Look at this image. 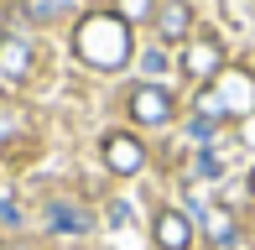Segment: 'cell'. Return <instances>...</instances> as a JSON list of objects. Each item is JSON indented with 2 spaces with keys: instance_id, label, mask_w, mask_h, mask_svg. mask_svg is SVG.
I'll return each mask as SVG.
<instances>
[{
  "instance_id": "5",
  "label": "cell",
  "mask_w": 255,
  "mask_h": 250,
  "mask_svg": "<svg viewBox=\"0 0 255 250\" xmlns=\"http://www.w3.org/2000/svg\"><path fill=\"white\" fill-rule=\"evenodd\" d=\"M99 151H104V162H110V172H120V177H135L146 167V146L135 141V135H125V130H110L99 141Z\"/></svg>"
},
{
  "instance_id": "1",
  "label": "cell",
  "mask_w": 255,
  "mask_h": 250,
  "mask_svg": "<svg viewBox=\"0 0 255 250\" xmlns=\"http://www.w3.org/2000/svg\"><path fill=\"white\" fill-rule=\"evenodd\" d=\"M73 52L89 68H125L130 63V21L115 16V10H94V16L78 21L73 31Z\"/></svg>"
},
{
  "instance_id": "8",
  "label": "cell",
  "mask_w": 255,
  "mask_h": 250,
  "mask_svg": "<svg viewBox=\"0 0 255 250\" xmlns=\"http://www.w3.org/2000/svg\"><path fill=\"white\" fill-rule=\"evenodd\" d=\"M151 235H156V250H188L193 245V219L177 214V209H156Z\"/></svg>"
},
{
  "instance_id": "11",
  "label": "cell",
  "mask_w": 255,
  "mask_h": 250,
  "mask_svg": "<svg viewBox=\"0 0 255 250\" xmlns=\"http://www.w3.org/2000/svg\"><path fill=\"white\" fill-rule=\"evenodd\" d=\"M26 16L31 21H57L63 16V0H26Z\"/></svg>"
},
{
  "instance_id": "6",
  "label": "cell",
  "mask_w": 255,
  "mask_h": 250,
  "mask_svg": "<svg viewBox=\"0 0 255 250\" xmlns=\"http://www.w3.org/2000/svg\"><path fill=\"white\" fill-rule=\"evenodd\" d=\"M31 68H37V47H31L21 31H5V37H0V78H10V84H26Z\"/></svg>"
},
{
  "instance_id": "4",
  "label": "cell",
  "mask_w": 255,
  "mask_h": 250,
  "mask_svg": "<svg viewBox=\"0 0 255 250\" xmlns=\"http://www.w3.org/2000/svg\"><path fill=\"white\" fill-rule=\"evenodd\" d=\"M182 73L198 78V84H214V78L224 73V42L219 37H188V47H182Z\"/></svg>"
},
{
  "instance_id": "10",
  "label": "cell",
  "mask_w": 255,
  "mask_h": 250,
  "mask_svg": "<svg viewBox=\"0 0 255 250\" xmlns=\"http://www.w3.org/2000/svg\"><path fill=\"white\" fill-rule=\"evenodd\" d=\"M115 16H125V21H141V16H156V0H115Z\"/></svg>"
},
{
  "instance_id": "7",
  "label": "cell",
  "mask_w": 255,
  "mask_h": 250,
  "mask_svg": "<svg viewBox=\"0 0 255 250\" xmlns=\"http://www.w3.org/2000/svg\"><path fill=\"white\" fill-rule=\"evenodd\" d=\"M193 26H198V10H193L188 0H161V5H156V31H161V42H188Z\"/></svg>"
},
{
  "instance_id": "13",
  "label": "cell",
  "mask_w": 255,
  "mask_h": 250,
  "mask_svg": "<svg viewBox=\"0 0 255 250\" xmlns=\"http://www.w3.org/2000/svg\"><path fill=\"white\" fill-rule=\"evenodd\" d=\"M16 130H21V120L10 115V110H0V141H5V135H16Z\"/></svg>"
},
{
  "instance_id": "12",
  "label": "cell",
  "mask_w": 255,
  "mask_h": 250,
  "mask_svg": "<svg viewBox=\"0 0 255 250\" xmlns=\"http://www.w3.org/2000/svg\"><path fill=\"white\" fill-rule=\"evenodd\" d=\"M52 219H57V230H89V219H84V214L63 209V203H57V209H52Z\"/></svg>"
},
{
  "instance_id": "2",
  "label": "cell",
  "mask_w": 255,
  "mask_h": 250,
  "mask_svg": "<svg viewBox=\"0 0 255 250\" xmlns=\"http://www.w3.org/2000/svg\"><path fill=\"white\" fill-rule=\"evenodd\" d=\"M214 110V120L219 115H250L255 110V78H245V73H219L214 84L198 94V110Z\"/></svg>"
},
{
  "instance_id": "3",
  "label": "cell",
  "mask_w": 255,
  "mask_h": 250,
  "mask_svg": "<svg viewBox=\"0 0 255 250\" xmlns=\"http://www.w3.org/2000/svg\"><path fill=\"white\" fill-rule=\"evenodd\" d=\"M125 110H130L135 125H151V130H161V125H172V115H177V99H172L167 89H156V84H135L130 99H125Z\"/></svg>"
},
{
  "instance_id": "9",
  "label": "cell",
  "mask_w": 255,
  "mask_h": 250,
  "mask_svg": "<svg viewBox=\"0 0 255 250\" xmlns=\"http://www.w3.org/2000/svg\"><path fill=\"white\" fill-rule=\"evenodd\" d=\"M203 240L219 245V250L240 245V219H235L229 203H203Z\"/></svg>"
},
{
  "instance_id": "14",
  "label": "cell",
  "mask_w": 255,
  "mask_h": 250,
  "mask_svg": "<svg viewBox=\"0 0 255 250\" xmlns=\"http://www.w3.org/2000/svg\"><path fill=\"white\" fill-rule=\"evenodd\" d=\"M250 193H255V172H250Z\"/></svg>"
}]
</instances>
